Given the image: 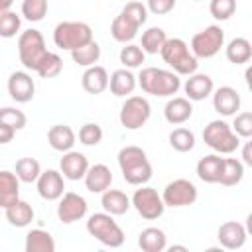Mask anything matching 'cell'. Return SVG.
<instances>
[{
    "instance_id": "d4e9b609",
    "label": "cell",
    "mask_w": 252,
    "mask_h": 252,
    "mask_svg": "<svg viewBox=\"0 0 252 252\" xmlns=\"http://www.w3.org/2000/svg\"><path fill=\"white\" fill-rule=\"evenodd\" d=\"M100 205H102V209L108 213V215H124V213H128V209L132 207V203H130V197L124 193V191H120V189H106L104 193H102V199H100Z\"/></svg>"
},
{
    "instance_id": "603a6c76",
    "label": "cell",
    "mask_w": 252,
    "mask_h": 252,
    "mask_svg": "<svg viewBox=\"0 0 252 252\" xmlns=\"http://www.w3.org/2000/svg\"><path fill=\"white\" fill-rule=\"evenodd\" d=\"M75 140H77V136H75L73 128L67 126V124H55L47 132V142L57 152H69V150H73Z\"/></svg>"
},
{
    "instance_id": "4dcf8cb0",
    "label": "cell",
    "mask_w": 252,
    "mask_h": 252,
    "mask_svg": "<svg viewBox=\"0 0 252 252\" xmlns=\"http://www.w3.org/2000/svg\"><path fill=\"white\" fill-rule=\"evenodd\" d=\"M26 252H55V240L47 230L33 228L26 234Z\"/></svg>"
},
{
    "instance_id": "5b68a950",
    "label": "cell",
    "mask_w": 252,
    "mask_h": 252,
    "mask_svg": "<svg viewBox=\"0 0 252 252\" xmlns=\"http://www.w3.org/2000/svg\"><path fill=\"white\" fill-rule=\"evenodd\" d=\"M93 39V30L85 22H59L53 30V43L59 49L73 51Z\"/></svg>"
},
{
    "instance_id": "836d02e7",
    "label": "cell",
    "mask_w": 252,
    "mask_h": 252,
    "mask_svg": "<svg viewBox=\"0 0 252 252\" xmlns=\"http://www.w3.org/2000/svg\"><path fill=\"white\" fill-rule=\"evenodd\" d=\"M61 71H63V59H61L57 53H53V51H47V53L41 57V61H39V65H37V69H35V73H37L41 79H53V77H57Z\"/></svg>"
},
{
    "instance_id": "7c38bea8",
    "label": "cell",
    "mask_w": 252,
    "mask_h": 252,
    "mask_svg": "<svg viewBox=\"0 0 252 252\" xmlns=\"http://www.w3.org/2000/svg\"><path fill=\"white\" fill-rule=\"evenodd\" d=\"M87 209H89V205H87L83 195L67 191V193L61 195V201L57 205V217H59L61 222L71 224L75 220H81L87 215Z\"/></svg>"
},
{
    "instance_id": "8992f818",
    "label": "cell",
    "mask_w": 252,
    "mask_h": 252,
    "mask_svg": "<svg viewBox=\"0 0 252 252\" xmlns=\"http://www.w3.org/2000/svg\"><path fill=\"white\" fill-rule=\"evenodd\" d=\"M203 142L217 154H232L240 146V138L224 120H213L203 130Z\"/></svg>"
},
{
    "instance_id": "681fc988",
    "label": "cell",
    "mask_w": 252,
    "mask_h": 252,
    "mask_svg": "<svg viewBox=\"0 0 252 252\" xmlns=\"http://www.w3.org/2000/svg\"><path fill=\"white\" fill-rule=\"evenodd\" d=\"M12 2H14V0H0V14H2V12H6V10H10Z\"/></svg>"
},
{
    "instance_id": "d6986e66",
    "label": "cell",
    "mask_w": 252,
    "mask_h": 252,
    "mask_svg": "<svg viewBox=\"0 0 252 252\" xmlns=\"http://www.w3.org/2000/svg\"><path fill=\"white\" fill-rule=\"evenodd\" d=\"M83 179H85V187L91 193H104L112 183V171L104 163H94V165H89Z\"/></svg>"
},
{
    "instance_id": "277c9868",
    "label": "cell",
    "mask_w": 252,
    "mask_h": 252,
    "mask_svg": "<svg viewBox=\"0 0 252 252\" xmlns=\"http://www.w3.org/2000/svg\"><path fill=\"white\" fill-rule=\"evenodd\" d=\"M87 230L91 236H94L100 244H104L108 248H120L124 244V230L118 226V222L106 211L91 215L87 220Z\"/></svg>"
},
{
    "instance_id": "d6a6232c",
    "label": "cell",
    "mask_w": 252,
    "mask_h": 252,
    "mask_svg": "<svg viewBox=\"0 0 252 252\" xmlns=\"http://www.w3.org/2000/svg\"><path fill=\"white\" fill-rule=\"evenodd\" d=\"M71 57H73V61H75L77 65H81V67H91V65H94V63L100 59V45H98L94 39H91L89 43H85V45L73 49V51H71Z\"/></svg>"
},
{
    "instance_id": "f907efd6",
    "label": "cell",
    "mask_w": 252,
    "mask_h": 252,
    "mask_svg": "<svg viewBox=\"0 0 252 252\" xmlns=\"http://www.w3.org/2000/svg\"><path fill=\"white\" fill-rule=\"evenodd\" d=\"M169 250H171V252H173V250H187V248H185V246H177V244H175V246H171V248H169Z\"/></svg>"
},
{
    "instance_id": "52a82bcc",
    "label": "cell",
    "mask_w": 252,
    "mask_h": 252,
    "mask_svg": "<svg viewBox=\"0 0 252 252\" xmlns=\"http://www.w3.org/2000/svg\"><path fill=\"white\" fill-rule=\"evenodd\" d=\"M47 53L45 39L39 30H26L18 37V57L26 69L35 71L41 57Z\"/></svg>"
},
{
    "instance_id": "e0dca14e",
    "label": "cell",
    "mask_w": 252,
    "mask_h": 252,
    "mask_svg": "<svg viewBox=\"0 0 252 252\" xmlns=\"http://www.w3.org/2000/svg\"><path fill=\"white\" fill-rule=\"evenodd\" d=\"M187 77L189 79L185 81L183 89H185V94H187L189 100H205L209 94H213L215 83H213V79L209 75L195 71V73H191Z\"/></svg>"
},
{
    "instance_id": "f35d334b",
    "label": "cell",
    "mask_w": 252,
    "mask_h": 252,
    "mask_svg": "<svg viewBox=\"0 0 252 252\" xmlns=\"http://www.w3.org/2000/svg\"><path fill=\"white\" fill-rule=\"evenodd\" d=\"M20 28H22V20L16 12L6 10L0 14V37L10 39L20 32Z\"/></svg>"
},
{
    "instance_id": "9c48e42d",
    "label": "cell",
    "mask_w": 252,
    "mask_h": 252,
    "mask_svg": "<svg viewBox=\"0 0 252 252\" xmlns=\"http://www.w3.org/2000/svg\"><path fill=\"white\" fill-rule=\"evenodd\" d=\"M150 116H152V106H150L148 98L132 94V96H126L118 118L126 130H138L150 120Z\"/></svg>"
},
{
    "instance_id": "30bf717a",
    "label": "cell",
    "mask_w": 252,
    "mask_h": 252,
    "mask_svg": "<svg viewBox=\"0 0 252 252\" xmlns=\"http://www.w3.org/2000/svg\"><path fill=\"white\" fill-rule=\"evenodd\" d=\"M130 203L138 211V215L146 220L159 219L163 215V209H165V205L161 201V195L154 187H146V185H140V189L134 191Z\"/></svg>"
},
{
    "instance_id": "cb8c5ba5",
    "label": "cell",
    "mask_w": 252,
    "mask_h": 252,
    "mask_svg": "<svg viewBox=\"0 0 252 252\" xmlns=\"http://www.w3.org/2000/svg\"><path fill=\"white\" fill-rule=\"evenodd\" d=\"M20 199V179L16 173L2 169L0 171V207L6 209Z\"/></svg>"
},
{
    "instance_id": "ee69618b",
    "label": "cell",
    "mask_w": 252,
    "mask_h": 252,
    "mask_svg": "<svg viewBox=\"0 0 252 252\" xmlns=\"http://www.w3.org/2000/svg\"><path fill=\"white\" fill-rule=\"evenodd\" d=\"M232 132L238 138H250L252 136V112H240L234 114V122H232Z\"/></svg>"
},
{
    "instance_id": "f1b7e54d",
    "label": "cell",
    "mask_w": 252,
    "mask_h": 252,
    "mask_svg": "<svg viewBox=\"0 0 252 252\" xmlns=\"http://www.w3.org/2000/svg\"><path fill=\"white\" fill-rule=\"evenodd\" d=\"M6 219L12 226L16 228H24L33 220V209L30 203L18 199L16 203H12L10 207H6Z\"/></svg>"
},
{
    "instance_id": "8fae6325",
    "label": "cell",
    "mask_w": 252,
    "mask_h": 252,
    "mask_svg": "<svg viewBox=\"0 0 252 252\" xmlns=\"http://www.w3.org/2000/svg\"><path fill=\"white\" fill-rule=\"evenodd\" d=\"M165 207H187L197 201V187L189 179H173L161 193Z\"/></svg>"
},
{
    "instance_id": "1f68e13d",
    "label": "cell",
    "mask_w": 252,
    "mask_h": 252,
    "mask_svg": "<svg viewBox=\"0 0 252 252\" xmlns=\"http://www.w3.org/2000/svg\"><path fill=\"white\" fill-rule=\"evenodd\" d=\"M252 57V43L246 37H234L226 45V59L234 65H244Z\"/></svg>"
},
{
    "instance_id": "ffe728a7",
    "label": "cell",
    "mask_w": 252,
    "mask_h": 252,
    "mask_svg": "<svg viewBox=\"0 0 252 252\" xmlns=\"http://www.w3.org/2000/svg\"><path fill=\"white\" fill-rule=\"evenodd\" d=\"M193 114V106H191V100L185 98V96H173L167 100L165 108H163V116L169 124H185Z\"/></svg>"
},
{
    "instance_id": "44dd1931",
    "label": "cell",
    "mask_w": 252,
    "mask_h": 252,
    "mask_svg": "<svg viewBox=\"0 0 252 252\" xmlns=\"http://www.w3.org/2000/svg\"><path fill=\"white\" fill-rule=\"evenodd\" d=\"M83 89L91 94H100L108 89V71L100 65H91L81 77Z\"/></svg>"
},
{
    "instance_id": "3957f363",
    "label": "cell",
    "mask_w": 252,
    "mask_h": 252,
    "mask_svg": "<svg viewBox=\"0 0 252 252\" xmlns=\"http://www.w3.org/2000/svg\"><path fill=\"white\" fill-rule=\"evenodd\" d=\"M159 55L171 67V71L177 75H191L197 71L199 59L191 53L189 45L179 37H171V39L167 37L163 47L159 49Z\"/></svg>"
},
{
    "instance_id": "c3c4849f",
    "label": "cell",
    "mask_w": 252,
    "mask_h": 252,
    "mask_svg": "<svg viewBox=\"0 0 252 252\" xmlns=\"http://www.w3.org/2000/svg\"><path fill=\"white\" fill-rule=\"evenodd\" d=\"M242 161L246 165H252V156H250V142L244 144V150H242Z\"/></svg>"
},
{
    "instance_id": "ba28073f",
    "label": "cell",
    "mask_w": 252,
    "mask_h": 252,
    "mask_svg": "<svg viewBox=\"0 0 252 252\" xmlns=\"http://www.w3.org/2000/svg\"><path fill=\"white\" fill-rule=\"evenodd\" d=\"M222 45H224V32L220 26L213 24L191 37L189 49L197 59H209V57H215Z\"/></svg>"
},
{
    "instance_id": "7a4b0ae2",
    "label": "cell",
    "mask_w": 252,
    "mask_h": 252,
    "mask_svg": "<svg viewBox=\"0 0 252 252\" xmlns=\"http://www.w3.org/2000/svg\"><path fill=\"white\" fill-rule=\"evenodd\" d=\"M138 85L144 93L154 96H173L181 89V79L177 73L159 69V67H144L138 75Z\"/></svg>"
},
{
    "instance_id": "d590c367",
    "label": "cell",
    "mask_w": 252,
    "mask_h": 252,
    "mask_svg": "<svg viewBox=\"0 0 252 252\" xmlns=\"http://www.w3.org/2000/svg\"><path fill=\"white\" fill-rule=\"evenodd\" d=\"M165 39H167V35H165V32L161 30V28H148L144 33H142V49H144V53H159V49L163 47V43H165Z\"/></svg>"
},
{
    "instance_id": "6da1fadb",
    "label": "cell",
    "mask_w": 252,
    "mask_h": 252,
    "mask_svg": "<svg viewBox=\"0 0 252 252\" xmlns=\"http://www.w3.org/2000/svg\"><path fill=\"white\" fill-rule=\"evenodd\" d=\"M118 165L122 177L130 185H144L152 179V163L148 156L138 146H126L118 152Z\"/></svg>"
},
{
    "instance_id": "60d3db41",
    "label": "cell",
    "mask_w": 252,
    "mask_h": 252,
    "mask_svg": "<svg viewBox=\"0 0 252 252\" xmlns=\"http://www.w3.org/2000/svg\"><path fill=\"white\" fill-rule=\"evenodd\" d=\"M0 122L18 132V130H22L26 126L28 118H26V114L22 110H18L14 106H4V108H0Z\"/></svg>"
},
{
    "instance_id": "7402d4cb",
    "label": "cell",
    "mask_w": 252,
    "mask_h": 252,
    "mask_svg": "<svg viewBox=\"0 0 252 252\" xmlns=\"http://www.w3.org/2000/svg\"><path fill=\"white\" fill-rule=\"evenodd\" d=\"M138 81L134 77V73L130 69H116L110 77H108V87H110V93L114 96H128L134 93Z\"/></svg>"
},
{
    "instance_id": "4fadbf2b",
    "label": "cell",
    "mask_w": 252,
    "mask_h": 252,
    "mask_svg": "<svg viewBox=\"0 0 252 252\" xmlns=\"http://www.w3.org/2000/svg\"><path fill=\"white\" fill-rule=\"evenodd\" d=\"M35 183H37V193H39V197L45 199V201L61 199V195L65 193V177H63L61 171H57V169L41 171Z\"/></svg>"
},
{
    "instance_id": "f6af8a7d",
    "label": "cell",
    "mask_w": 252,
    "mask_h": 252,
    "mask_svg": "<svg viewBox=\"0 0 252 252\" xmlns=\"http://www.w3.org/2000/svg\"><path fill=\"white\" fill-rule=\"evenodd\" d=\"M122 14L128 16V18H130L132 22H136L138 26H142V24L148 20V8H146L142 2H136V0L128 2V4L122 8Z\"/></svg>"
},
{
    "instance_id": "4316f807",
    "label": "cell",
    "mask_w": 252,
    "mask_h": 252,
    "mask_svg": "<svg viewBox=\"0 0 252 252\" xmlns=\"http://www.w3.org/2000/svg\"><path fill=\"white\" fill-rule=\"evenodd\" d=\"M138 244L144 252H163L167 248V236L158 226H148L140 232Z\"/></svg>"
},
{
    "instance_id": "7bdbcfd3",
    "label": "cell",
    "mask_w": 252,
    "mask_h": 252,
    "mask_svg": "<svg viewBox=\"0 0 252 252\" xmlns=\"http://www.w3.org/2000/svg\"><path fill=\"white\" fill-rule=\"evenodd\" d=\"M102 140V128L94 122H87L79 130V142L85 146H96Z\"/></svg>"
},
{
    "instance_id": "2e32d148",
    "label": "cell",
    "mask_w": 252,
    "mask_h": 252,
    "mask_svg": "<svg viewBox=\"0 0 252 252\" xmlns=\"http://www.w3.org/2000/svg\"><path fill=\"white\" fill-rule=\"evenodd\" d=\"M217 238H219V242H220L222 248H226V250H238L246 242V228H244V224H240L236 220H226V222H222L219 226Z\"/></svg>"
},
{
    "instance_id": "bcb514c9",
    "label": "cell",
    "mask_w": 252,
    "mask_h": 252,
    "mask_svg": "<svg viewBox=\"0 0 252 252\" xmlns=\"http://www.w3.org/2000/svg\"><path fill=\"white\" fill-rule=\"evenodd\" d=\"M146 8L156 16H165L175 8V0H148Z\"/></svg>"
},
{
    "instance_id": "e575fe53",
    "label": "cell",
    "mask_w": 252,
    "mask_h": 252,
    "mask_svg": "<svg viewBox=\"0 0 252 252\" xmlns=\"http://www.w3.org/2000/svg\"><path fill=\"white\" fill-rule=\"evenodd\" d=\"M41 173V165L33 158H20L16 161V175L24 183H35Z\"/></svg>"
},
{
    "instance_id": "7dc6e473",
    "label": "cell",
    "mask_w": 252,
    "mask_h": 252,
    "mask_svg": "<svg viewBox=\"0 0 252 252\" xmlns=\"http://www.w3.org/2000/svg\"><path fill=\"white\" fill-rule=\"evenodd\" d=\"M14 134H16L14 128H10V126H6V124L0 122V144H8V142H12V140H14Z\"/></svg>"
},
{
    "instance_id": "9a60e30c",
    "label": "cell",
    "mask_w": 252,
    "mask_h": 252,
    "mask_svg": "<svg viewBox=\"0 0 252 252\" xmlns=\"http://www.w3.org/2000/svg\"><path fill=\"white\" fill-rule=\"evenodd\" d=\"M59 169H61V175L65 179L79 181L85 177V173L89 169V159L85 154L69 150V152H63V158L59 161Z\"/></svg>"
},
{
    "instance_id": "74e56055",
    "label": "cell",
    "mask_w": 252,
    "mask_h": 252,
    "mask_svg": "<svg viewBox=\"0 0 252 252\" xmlns=\"http://www.w3.org/2000/svg\"><path fill=\"white\" fill-rule=\"evenodd\" d=\"M144 59H146V53H144V49H142L140 45H136V43H128V45H124V47L120 49V63H122L126 69H136V67H140V65L144 63Z\"/></svg>"
},
{
    "instance_id": "83f0119b",
    "label": "cell",
    "mask_w": 252,
    "mask_h": 252,
    "mask_svg": "<svg viewBox=\"0 0 252 252\" xmlns=\"http://www.w3.org/2000/svg\"><path fill=\"white\" fill-rule=\"evenodd\" d=\"M220 167H222V158L220 156H217V154L205 156L197 161V177L205 183H219Z\"/></svg>"
},
{
    "instance_id": "ac0fdd59",
    "label": "cell",
    "mask_w": 252,
    "mask_h": 252,
    "mask_svg": "<svg viewBox=\"0 0 252 252\" xmlns=\"http://www.w3.org/2000/svg\"><path fill=\"white\" fill-rule=\"evenodd\" d=\"M213 106L222 116H234L240 108V94L232 87H220L213 94Z\"/></svg>"
},
{
    "instance_id": "5bb4252c",
    "label": "cell",
    "mask_w": 252,
    "mask_h": 252,
    "mask_svg": "<svg viewBox=\"0 0 252 252\" xmlns=\"http://www.w3.org/2000/svg\"><path fill=\"white\" fill-rule=\"evenodd\" d=\"M8 94L16 102H30L35 94V83L32 75L26 71H14L8 77Z\"/></svg>"
},
{
    "instance_id": "ab89813d",
    "label": "cell",
    "mask_w": 252,
    "mask_h": 252,
    "mask_svg": "<svg viewBox=\"0 0 252 252\" xmlns=\"http://www.w3.org/2000/svg\"><path fill=\"white\" fill-rule=\"evenodd\" d=\"M47 14V0H24L22 16L30 22H41Z\"/></svg>"
},
{
    "instance_id": "8d00e7d4",
    "label": "cell",
    "mask_w": 252,
    "mask_h": 252,
    "mask_svg": "<svg viewBox=\"0 0 252 252\" xmlns=\"http://www.w3.org/2000/svg\"><path fill=\"white\" fill-rule=\"evenodd\" d=\"M169 144H171L173 150H177L181 154L191 152L195 148V134L189 128H183V126L181 128H175L169 134Z\"/></svg>"
},
{
    "instance_id": "f546056e",
    "label": "cell",
    "mask_w": 252,
    "mask_h": 252,
    "mask_svg": "<svg viewBox=\"0 0 252 252\" xmlns=\"http://www.w3.org/2000/svg\"><path fill=\"white\" fill-rule=\"evenodd\" d=\"M244 177V163L236 158H222V167L219 175V183L224 187H232L240 183Z\"/></svg>"
},
{
    "instance_id": "b9f144b4",
    "label": "cell",
    "mask_w": 252,
    "mask_h": 252,
    "mask_svg": "<svg viewBox=\"0 0 252 252\" xmlns=\"http://www.w3.org/2000/svg\"><path fill=\"white\" fill-rule=\"evenodd\" d=\"M209 12L215 20H228L236 12V0H211Z\"/></svg>"
},
{
    "instance_id": "484cf974",
    "label": "cell",
    "mask_w": 252,
    "mask_h": 252,
    "mask_svg": "<svg viewBox=\"0 0 252 252\" xmlns=\"http://www.w3.org/2000/svg\"><path fill=\"white\" fill-rule=\"evenodd\" d=\"M138 30H140V26L136 22H132L128 16H124L122 12L110 24V35L120 43H130L138 35Z\"/></svg>"
}]
</instances>
